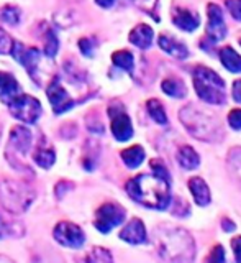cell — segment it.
Returning <instances> with one entry per match:
<instances>
[{
  "label": "cell",
  "instance_id": "7a4b0ae2",
  "mask_svg": "<svg viewBox=\"0 0 241 263\" xmlns=\"http://www.w3.org/2000/svg\"><path fill=\"white\" fill-rule=\"evenodd\" d=\"M127 193L133 201L157 211L168 209L171 202L169 181L156 175H139L130 179L127 183Z\"/></svg>",
  "mask_w": 241,
  "mask_h": 263
},
{
  "label": "cell",
  "instance_id": "d6986e66",
  "mask_svg": "<svg viewBox=\"0 0 241 263\" xmlns=\"http://www.w3.org/2000/svg\"><path fill=\"white\" fill-rule=\"evenodd\" d=\"M16 92H18L16 79L12 74L0 72V99H2V102L8 104L16 96Z\"/></svg>",
  "mask_w": 241,
  "mask_h": 263
},
{
  "label": "cell",
  "instance_id": "d6a6232c",
  "mask_svg": "<svg viewBox=\"0 0 241 263\" xmlns=\"http://www.w3.org/2000/svg\"><path fill=\"white\" fill-rule=\"evenodd\" d=\"M12 48H13V40L10 38V35H8L7 31L0 28V54L12 53Z\"/></svg>",
  "mask_w": 241,
  "mask_h": 263
},
{
  "label": "cell",
  "instance_id": "f6af8a7d",
  "mask_svg": "<svg viewBox=\"0 0 241 263\" xmlns=\"http://www.w3.org/2000/svg\"><path fill=\"white\" fill-rule=\"evenodd\" d=\"M239 43H241V40H239Z\"/></svg>",
  "mask_w": 241,
  "mask_h": 263
},
{
  "label": "cell",
  "instance_id": "8d00e7d4",
  "mask_svg": "<svg viewBox=\"0 0 241 263\" xmlns=\"http://www.w3.org/2000/svg\"><path fill=\"white\" fill-rule=\"evenodd\" d=\"M79 48H81L82 54L90 58V56L94 54V48H95V45H94V41H92V40H89V38H82V40L79 41Z\"/></svg>",
  "mask_w": 241,
  "mask_h": 263
},
{
  "label": "cell",
  "instance_id": "4fadbf2b",
  "mask_svg": "<svg viewBox=\"0 0 241 263\" xmlns=\"http://www.w3.org/2000/svg\"><path fill=\"white\" fill-rule=\"evenodd\" d=\"M207 13H209L207 36H209V40L213 41V43H217V41H222L227 35V27H225V20H223L222 8L218 5H215V4H209Z\"/></svg>",
  "mask_w": 241,
  "mask_h": 263
},
{
  "label": "cell",
  "instance_id": "8fae6325",
  "mask_svg": "<svg viewBox=\"0 0 241 263\" xmlns=\"http://www.w3.org/2000/svg\"><path fill=\"white\" fill-rule=\"evenodd\" d=\"M109 115L112 119V134L113 137L118 140V142H127L133 137V125L131 120L125 110L122 109V105L118 107H110L109 109Z\"/></svg>",
  "mask_w": 241,
  "mask_h": 263
},
{
  "label": "cell",
  "instance_id": "277c9868",
  "mask_svg": "<svg viewBox=\"0 0 241 263\" xmlns=\"http://www.w3.org/2000/svg\"><path fill=\"white\" fill-rule=\"evenodd\" d=\"M33 201H35V191L27 183L13 179L0 181V204L5 211L22 214L28 211Z\"/></svg>",
  "mask_w": 241,
  "mask_h": 263
},
{
  "label": "cell",
  "instance_id": "b9f144b4",
  "mask_svg": "<svg viewBox=\"0 0 241 263\" xmlns=\"http://www.w3.org/2000/svg\"><path fill=\"white\" fill-rule=\"evenodd\" d=\"M222 227H223V230H225V232H231V230H235V224H233V222H230L228 219H223L222 220Z\"/></svg>",
  "mask_w": 241,
  "mask_h": 263
},
{
  "label": "cell",
  "instance_id": "836d02e7",
  "mask_svg": "<svg viewBox=\"0 0 241 263\" xmlns=\"http://www.w3.org/2000/svg\"><path fill=\"white\" fill-rule=\"evenodd\" d=\"M207 263H225V250H223L222 245H215L209 258H207Z\"/></svg>",
  "mask_w": 241,
  "mask_h": 263
},
{
  "label": "cell",
  "instance_id": "603a6c76",
  "mask_svg": "<svg viewBox=\"0 0 241 263\" xmlns=\"http://www.w3.org/2000/svg\"><path fill=\"white\" fill-rule=\"evenodd\" d=\"M163 90L168 96L176 97V99H182V97H186V94H187V87H186L184 82H182L180 79H174V78L166 79L163 82Z\"/></svg>",
  "mask_w": 241,
  "mask_h": 263
},
{
  "label": "cell",
  "instance_id": "5bb4252c",
  "mask_svg": "<svg viewBox=\"0 0 241 263\" xmlns=\"http://www.w3.org/2000/svg\"><path fill=\"white\" fill-rule=\"evenodd\" d=\"M120 238L131 245L145 243L146 242V229L139 219H131L120 232Z\"/></svg>",
  "mask_w": 241,
  "mask_h": 263
},
{
  "label": "cell",
  "instance_id": "9c48e42d",
  "mask_svg": "<svg viewBox=\"0 0 241 263\" xmlns=\"http://www.w3.org/2000/svg\"><path fill=\"white\" fill-rule=\"evenodd\" d=\"M53 237L59 245L69 247V249H79V247H82L86 242L84 230L79 226L72 224V222H66V220L59 222V224L54 227Z\"/></svg>",
  "mask_w": 241,
  "mask_h": 263
},
{
  "label": "cell",
  "instance_id": "4316f807",
  "mask_svg": "<svg viewBox=\"0 0 241 263\" xmlns=\"http://www.w3.org/2000/svg\"><path fill=\"white\" fill-rule=\"evenodd\" d=\"M146 107H148V112L153 117L154 122L161 123V125L168 123V115H166L164 107H163V104L159 101H157V99H151V101H148Z\"/></svg>",
  "mask_w": 241,
  "mask_h": 263
},
{
  "label": "cell",
  "instance_id": "e0dca14e",
  "mask_svg": "<svg viewBox=\"0 0 241 263\" xmlns=\"http://www.w3.org/2000/svg\"><path fill=\"white\" fill-rule=\"evenodd\" d=\"M153 36H154V33H153L151 27L141 23V25H138V27L133 28V31L130 33L128 38H130L131 43L135 46H138L139 49H148L153 43Z\"/></svg>",
  "mask_w": 241,
  "mask_h": 263
},
{
  "label": "cell",
  "instance_id": "52a82bcc",
  "mask_svg": "<svg viewBox=\"0 0 241 263\" xmlns=\"http://www.w3.org/2000/svg\"><path fill=\"white\" fill-rule=\"evenodd\" d=\"M125 216H127V212H125V209L122 208V205L113 204V202H107L97 209L94 226L98 232L109 234L113 227L122 224V222L125 220Z\"/></svg>",
  "mask_w": 241,
  "mask_h": 263
},
{
  "label": "cell",
  "instance_id": "ac0fdd59",
  "mask_svg": "<svg viewBox=\"0 0 241 263\" xmlns=\"http://www.w3.org/2000/svg\"><path fill=\"white\" fill-rule=\"evenodd\" d=\"M189 189L192 191L194 201L198 205H207L210 202V189L202 178H192L189 181Z\"/></svg>",
  "mask_w": 241,
  "mask_h": 263
},
{
  "label": "cell",
  "instance_id": "83f0119b",
  "mask_svg": "<svg viewBox=\"0 0 241 263\" xmlns=\"http://www.w3.org/2000/svg\"><path fill=\"white\" fill-rule=\"evenodd\" d=\"M33 158H35V161L39 164L41 168L48 170V168H51L54 164L56 153H54V150H51V148H38Z\"/></svg>",
  "mask_w": 241,
  "mask_h": 263
},
{
  "label": "cell",
  "instance_id": "ab89813d",
  "mask_svg": "<svg viewBox=\"0 0 241 263\" xmlns=\"http://www.w3.org/2000/svg\"><path fill=\"white\" fill-rule=\"evenodd\" d=\"M231 247H233V252H235V258L238 263H241V235L235 237L231 240Z\"/></svg>",
  "mask_w": 241,
  "mask_h": 263
},
{
  "label": "cell",
  "instance_id": "ba28073f",
  "mask_svg": "<svg viewBox=\"0 0 241 263\" xmlns=\"http://www.w3.org/2000/svg\"><path fill=\"white\" fill-rule=\"evenodd\" d=\"M30 148H31V132L27 127H13L7 146V156L15 155V160L10 161L13 164V168L20 170L18 156H25L30 152Z\"/></svg>",
  "mask_w": 241,
  "mask_h": 263
},
{
  "label": "cell",
  "instance_id": "1f68e13d",
  "mask_svg": "<svg viewBox=\"0 0 241 263\" xmlns=\"http://www.w3.org/2000/svg\"><path fill=\"white\" fill-rule=\"evenodd\" d=\"M57 38L54 35V31L51 28H48L46 31V43H45V54L48 58H54V54L57 53Z\"/></svg>",
  "mask_w": 241,
  "mask_h": 263
},
{
  "label": "cell",
  "instance_id": "f35d334b",
  "mask_svg": "<svg viewBox=\"0 0 241 263\" xmlns=\"http://www.w3.org/2000/svg\"><path fill=\"white\" fill-rule=\"evenodd\" d=\"M228 122L231 128L235 130H241V109H235L228 114Z\"/></svg>",
  "mask_w": 241,
  "mask_h": 263
},
{
  "label": "cell",
  "instance_id": "30bf717a",
  "mask_svg": "<svg viewBox=\"0 0 241 263\" xmlns=\"http://www.w3.org/2000/svg\"><path fill=\"white\" fill-rule=\"evenodd\" d=\"M12 54L16 61L27 68L31 79L36 81V71H38L39 63H41V51L38 48H27L25 45H22L20 41H13Z\"/></svg>",
  "mask_w": 241,
  "mask_h": 263
},
{
  "label": "cell",
  "instance_id": "74e56055",
  "mask_svg": "<svg viewBox=\"0 0 241 263\" xmlns=\"http://www.w3.org/2000/svg\"><path fill=\"white\" fill-rule=\"evenodd\" d=\"M72 187H74V184L71 183V181H59V183H57L56 187H54L56 197H57V199H61V197H64V194L68 191H71Z\"/></svg>",
  "mask_w": 241,
  "mask_h": 263
},
{
  "label": "cell",
  "instance_id": "7c38bea8",
  "mask_svg": "<svg viewBox=\"0 0 241 263\" xmlns=\"http://www.w3.org/2000/svg\"><path fill=\"white\" fill-rule=\"evenodd\" d=\"M46 96H48V99H49V102H51V105H53V110H54V114H64V112H68V110H71L72 107H74V102L72 99H71V96L68 94V90H66L64 87H63V84L59 82V79H54L51 84L48 86V89H46Z\"/></svg>",
  "mask_w": 241,
  "mask_h": 263
},
{
  "label": "cell",
  "instance_id": "5b68a950",
  "mask_svg": "<svg viewBox=\"0 0 241 263\" xmlns=\"http://www.w3.org/2000/svg\"><path fill=\"white\" fill-rule=\"evenodd\" d=\"M194 87L205 102L215 105L225 102V82L210 68L194 69Z\"/></svg>",
  "mask_w": 241,
  "mask_h": 263
},
{
  "label": "cell",
  "instance_id": "3957f363",
  "mask_svg": "<svg viewBox=\"0 0 241 263\" xmlns=\"http://www.w3.org/2000/svg\"><path fill=\"white\" fill-rule=\"evenodd\" d=\"M179 119L190 135L204 142H215L223 135L220 120L212 112H207L197 105L184 107L179 112Z\"/></svg>",
  "mask_w": 241,
  "mask_h": 263
},
{
  "label": "cell",
  "instance_id": "6da1fadb",
  "mask_svg": "<svg viewBox=\"0 0 241 263\" xmlns=\"http://www.w3.org/2000/svg\"><path fill=\"white\" fill-rule=\"evenodd\" d=\"M154 245L168 263H194V238L186 229L161 224L154 230Z\"/></svg>",
  "mask_w": 241,
  "mask_h": 263
},
{
  "label": "cell",
  "instance_id": "ee69618b",
  "mask_svg": "<svg viewBox=\"0 0 241 263\" xmlns=\"http://www.w3.org/2000/svg\"><path fill=\"white\" fill-rule=\"evenodd\" d=\"M0 263H15V261H12L8 257H2V255H0Z\"/></svg>",
  "mask_w": 241,
  "mask_h": 263
},
{
  "label": "cell",
  "instance_id": "4dcf8cb0",
  "mask_svg": "<svg viewBox=\"0 0 241 263\" xmlns=\"http://www.w3.org/2000/svg\"><path fill=\"white\" fill-rule=\"evenodd\" d=\"M20 18H22L20 8L15 5H5L2 10H0V20L8 25H18Z\"/></svg>",
  "mask_w": 241,
  "mask_h": 263
},
{
  "label": "cell",
  "instance_id": "9a60e30c",
  "mask_svg": "<svg viewBox=\"0 0 241 263\" xmlns=\"http://www.w3.org/2000/svg\"><path fill=\"white\" fill-rule=\"evenodd\" d=\"M172 22L176 27H179L184 31H194L198 25H200V18L190 10H186V8H176L174 10V16Z\"/></svg>",
  "mask_w": 241,
  "mask_h": 263
},
{
  "label": "cell",
  "instance_id": "7bdbcfd3",
  "mask_svg": "<svg viewBox=\"0 0 241 263\" xmlns=\"http://www.w3.org/2000/svg\"><path fill=\"white\" fill-rule=\"evenodd\" d=\"M95 2L104 8H110L115 4V0H95Z\"/></svg>",
  "mask_w": 241,
  "mask_h": 263
},
{
  "label": "cell",
  "instance_id": "f546056e",
  "mask_svg": "<svg viewBox=\"0 0 241 263\" xmlns=\"http://www.w3.org/2000/svg\"><path fill=\"white\" fill-rule=\"evenodd\" d=\"M228 166H230V173L233 175V178L241 184V148H235V150L230 152Z\"/></svg>",
  "mask_w": 241,
  "mask_h": 263
},
{
  "label": "cell",
  "instance_id": "d4e9b609",
  "mask_svg": "<svg viewBox=\"0 0 241 263\" xmlns=\"http://www.w3.org/2000/svg\"><path fill=\"white\" fill-rule=\"evenodd\" d=\"M112 61L115 66H118L120 69L133 72V66H135V60H133V54L127 49H122V51H115L112 54Z\"/></svg>",
  "mask_w": 241,
  "mask_h": 263
},
{
  "label": "cell",
  "instance_id": "484cf974",
  "mask_svg": "<svg viewBox=\"0 0 241 263\" xmlns=\"http://www.w3.org/2000/svg\"><path fill=\"white\" fill-rule=\"evenodd\" d=\"M30 263H64V261L57 253L41 247V249H36L33 252Z\"/></svg>",
  "mask_w": 241,
  "mask_h": 263
},
{
  "label": "cell",
  "instance_id": "d590c367",
  "mask_svg": "<svg viewBox=\"0 0 241 263\" xmlns=\"http://www.w3.org/2000/svg\"><path fill=\"white\" fill-rule=\"evenodd\" d=\"M227 7L235 20L241 22V0H228Z\"/></svg>",
  "mask_w": 241,
  "mask_h": 263
},
{
  "label": "cell",
  "instance_id": "8992f818",
  "mask_svg": "<svg viewBox=\"0 0 241 263\" xmlns=\"http://www.w3.org/2000/svg\"><path fill=\"white\" fill-rule=\"evenodd\" d=\"M7 105L13 117L25 123H35L39 119L41 112H43V107H41L38 99L25 94L15 96Z\"/></svg>",
  "mask_w": 241,
  "mask_h": 263
},
{
  "label": "cell",
  "instance_id": "e575fe53",
  "mask_svg": "<svg viewBox=\"0 0 241 263\" xmlns=\"http://www.w3.org/2000/svg\"><path fill=\"white\" fill-rule=\"evenodd\" d=\"M151 168H153L156 176H159V178H163L166 181H169V171H168V168L164 166V163L161 160H153L151 161Z\"/></svg>",
  "mask_w": 241,
  "mask_h": 263
},
{
  "label": "cell",
  "instance_id": "7402d4cb",
  "mask_svg": "<svg viewBox=\"0 0 241 263\" xmlns=\"http://www.w3.org/2000/svg\"><path fill=\"white\" fill-rule=\"evenodd\" d=\"M122 160L125 161L128 168H138L145 160V150L139 145L130 146L122 152Z\"/></svg>",
  "mask_w": 241,
  "mask_h": 263
},
{
  "label": "cell",
  "instance_id": "f1b7e54d",
  "mask_svg": "<svg viewBox=\"0 0 241 263\" xmlns=\"http://www.w3.org/2000/svg\"><path fill=\"white\" fill-rule=\"evenodd\" d=\"M84 263H113V258H112V253L107 249L95 247V249L89 252Z\"/></svg>",
  "mask_w": 241,
  "mask_h": 263
},
{
  "label": "cell",
  "instance_id": "60d3db41",
  "mask_svg": "<svg viewBox=\"0 0 241 263\" xmlns=\"http://www.w3.org/2000/svg\"><path fill=\"white\" fill-rule=\"evenodd\" d=\"M233 99L236 102H241V79L235 81L233 84Z\"/></svg>",
  "mask_w": 241,
  "mask_h": 263
},
{
  "label": "cell",
  "instance_id": "44dd1931",
  "mask_svg": "<svg viewBox=\"0 0 241 263\" xmlns=\"http://www.w3.org/2000/svg\"><path fill=\"white\" fill-rule=\"evenodd\" d=\"M177 161L184 170H195L200 163V158L192 146H182L177 153Z\"/></svg>",
  "mask_w": 241,
  "mask_h": 263
},
{
  "label": "cell",
  "instance_id": "2e32d148",
  "mask_svg": "<svg viewBox=\"0 0 241 263\" xmlns=\"http://www.w3.org/2000/svg\"><path fill=\"white\" fill-rule=\"evenodd\" d=\"M159 46L163 51H166L168 54L177 58V60H186L189 56V49L184 43H180V41L174 40L172 36L169 35H161L159 36Z\"/></svg>",
  "mask_w": 241,
  "mask_h": 263
},
{
  "label": "cell",
  "instance_id": "ffe728a7",
  "mask_svg": "<svg viewBox=\"0 0 241 263\" xmlns=\"http://www.w3.org/2000/svg\"><path fill=\"white\" fill-rule=\"evenodd\" d=\"M220 61L231 72H241V56L233 48L225 46L220 49Z\"/></svg>",
  "mask_w": 241,
  "mask_h": 263
},
{
  "label": "cell",
  "instance_id": "cb8c5ba5",
  "mask_svg": "<svg viewBox=\"0 0 241 263\" xmlns=\"http://www.w3.org/2000/svg\"><path fill=\"white\" fill-rule=\"evenodd\" d=\"M23 234H25V229L20 222H8L0 216V238L22 237Z\"/></svg>",
  "mask_w": 241,
  "mask_h": 263
}]
</instances>
